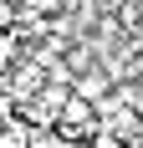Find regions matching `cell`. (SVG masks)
<instances>
[{
    "mask_svg": "<svg viewBox=\"0 0 143 148\" xmlns=\"http://www.w3.org/2000/svg\"><path fill=\"white\" fill-rule=\"evenodd\" d=\"M113 87H118V82H113V72H107L102 61L92 66V72H82L77 82H72V92H77L82 102H92V107H97V102H107V97H113Z\"/></svg>",
    "mask_w": 143,
    "mask_h": 148,
    "instance_id": "obj_1",
    "label": "cell"
},
{
    "mask_svg": "<svg viewBox=\"0 0 143 148\" xmlns=\"http://www.w3.org/2000/svg\"><path fill=\"white\" fill-rule=\"evenodd\" d=\"M61 66H67V77H72V82H77V77H82V72H92V66H97V51H92V46H87V41H72L67 51H61Z\"/></svg>",
    "mask_w": 143,
    "mask_h": 148,
    "instance_id": "obj_2",
    "label": "cell"
},
{
    "mask_svg": "<svg viewBox=\"0 0 143 148\" xmlns=\"http://www.w3.org/2000/svg\"><path fill=\"white\" fill-rule=\"evenodd\" d=\"M0 148H31V128H26L21 118L0 123Z\"/></svg>",
    "mask_w": 143,
    "mask_h": 148,
    "instance_id": "obj_3",
    "label": "cell"
},
{
    "mask_svg": "<svg viewBox=\"0 0 143 148\" xmlns=\"http://www.w3.org/2000/svg\"><path fill=\"white\" fill-rule=\"evenodd\" d=\"M15 26H21V5L0 0V31H15Z\"/></svg>",
    "mask_w": 143,
    "mask_h": 148,
    "instance_id": "obj_4",
    "label": "cell"
}]
</instances>
